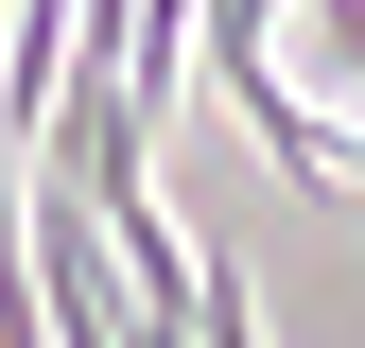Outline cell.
Here are the masks:
<instances>
[{"label":"cell","mask_w":365,"mask_h":348,"mask_svg":"<svg viewBox=\"0 0 365 348\" xmlns=\"http://www.w3.org/2000/svg\"><path fill=\"white\" fill-rule=\"evenodd\" d=\"M279 87H296L313 122H331V105H365V0H296V53H279Z\"/></svg>","instance_id":"6da1fadb"}]
</instances>
